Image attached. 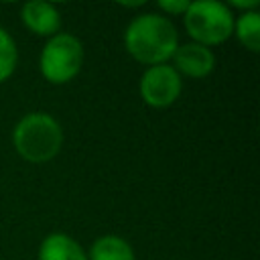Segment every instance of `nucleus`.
<instances>
[{
    "instance_id": "9",
    "label": "nucleus",
    "mask_w": 260,
    "mask_h": 260,
    "mask_svg": "<svg viewBox=\"0 0 260 260\" xmlns=\"http://www.w3.org/2000/svg\"><path fill=\"white\" fill-rule=\"evenodd\" d=\"M87 260H136L132 244L116 234L100 236L87 250Z\"/></svg>"
},
{
    "instance_id": "7",
    "label": "nucleus",
    "mask_w": 260,
    "mask_h": 260,
    "mask_svg": "<svg viewBox=\"0 0 260 260\" xmlns=\"http://www.w3.org/2000/svg\"><path fill=\"white\" fill-rule=\"evenodd\" d=\"M20 20H22L24 28L37 37L49 39V37L61 32V12L51 2L32 0V2L22 4Z\"/></svg>"
},
{
    "instance_id": "3",
    "label": "nucleus",
    "mask_w": 260,
    "mask_h": 260,
    "mask_svg": "<svg viewBox=\"0 0 260 260\" xmlns=\"http://www.w3.org/2000/svg\"><path fill=\"white\" fill-rule=\"evenodd\" d=\"M236 14L219 0H195L189 2L183 14V24L193 43L203 47H215L225 43L234 35Z\"/></svg>"
},
{
    "instance_id": "12",
    "label": "nucleus",
    "mask_w": 260,
    "mask_h": 260,
    "mask_svg": "<svg viewBox=\"0 0 260 260\" xmlns=\"http://www.w3.org/2000/svg\"><path fill=\"white\" fill-rule=\"evenodd\" d=\"M156 6L162 12V16H167V18L169 16H183L189 8V0H158Z\"/></svg>"
},
{
    "instance_id": "5",
    "label": "nucleus",
    "mask_w": 260,
    "mask_h": 260,
    "mask_svg": "<svg viewBox=\"0 0 260 260\" xmlns=\"http://www.w3.org/2000/svg\"><path fill=\"white\" fill-rule=\"evenodd\" d=\"M183 91V77L175 71L171 63L146 67L138 81L140 100L156 110L173 106Z\"/></svg>"
},
{
    "instance_id": "2",
    "label": "nucleus",
    "mask_w": 260,
    "mask_h": 260,
    "mask_svg": "<svg viewBox=\"0 0 260 260\" xmlns=\"http://www.w3.org/2000/svg\"><path fill=\"white\" fill-rule=\"evenodd\" d=\"M65 132L49 112H28L12 128V146L16 154L32 165L53 160L63 148Z\"/></svg>"
},
{
    "instance_id": "4",
    "label": "nucleus",
    "mask_w": 260,
    "mask_h": 260,
    "mask_svg": "<svg viewBox=\"0 0 260 260\" xmlns=\"http://www.w3.org/2000/svg\"><path fill=\"white\" fill-rule=\"evenodd\" d=\"M83 55V43L73 32L61 30L45 41L39 55V71L45 81L65 85L79 75Z\"/></svg>"
},
{
    "instance_id": "13",
    "label": "nucleus",
    "mask_w": 260,
    "mask_h": 260,
    "mask_svg": "<svg viewBox=\"0 0 260 260\" xmlns=\"http://www.w3.org/2000/svg\"><path fill=\"white\" fill-rule=\"evenodd\" d=\"M225 6H228L230 10H232V8H238V10H242V12H248V10H258L260 2H258V0H244V2L232 0V2H228Z\"/></svg>"
},
{
    "instance_id": "8",
    "label": "nucleus",
    "mask_w": 260,
    "mask_h": 260,
    "mask_svg": "<svg viewBox=\"0 0 260 260\" xmlns=\"http://www.w3.org/2000/svg\"><path fill=\"white\" fill-rule=\"evenodd\" d=\"M37 260H87V252L69 234L53 232L41 240Z\"/></svg>"
},
{
    "instance_id": "10",
    "label": "nucleus",
    "mask_w": 260,
    "mask_h": 260,
    "mask_svg": "<svg viewBox=\"0 0 260 260\" xmlns=\"http://www.w3.org/2000/svg\"><path fill=\"white\" fill-rule=\"evenodd\" d=\"M238 43L248 49L250 53L260 51V12L258 10H248L240 12L234 18V35Z\"/></svg>"
},
{
    "instance_id": "1",
    "label": "nucleus",
    "mask_w": 260,
    "mask_h": 260,
    "mask_svg": "<svg viewBox=\"0 0 260 260\" xmlns=\"http://www.w3.org/2000/svg\"><path fill=\"white\" fill-rule=\"evenodd\" d=\"M179 32L171 18L158 12L136 14L124 30V49L126 53L142 65H162L171 63L177 47Z\"/></svg>"
},
{
    "instance_id": "6",
    "label": "nucleus",
    "mask_w": 260,
    "mask_h": 260,
    "mask_svg": "<svg viewBox=\"0 0 260 260\" xmlns=\"http://www.w3.org/2000/svg\"><path fill=\"white\" fill-rule=\"evenodd\" d=\"M171 65L181 77L191 79H203L215 69V55L209 47H203L199 43H183L177 47Z\"/></svg>"
},
{
    "instance_id": "11",
    "label": "nucleus",
    "mask_w": 260,
    "mask_h": 260,
    "mask_svg": "<svg viewBox=\"0 0 260 260\" xmlns=\"http://www.w3.org/2000/svg\"><path fill=\"white\" fill-rule=\"evenodd\" d=\"M18 65V47L12 35L0 26V83L8 81Z\"/></svg>"
}]
</instances>
